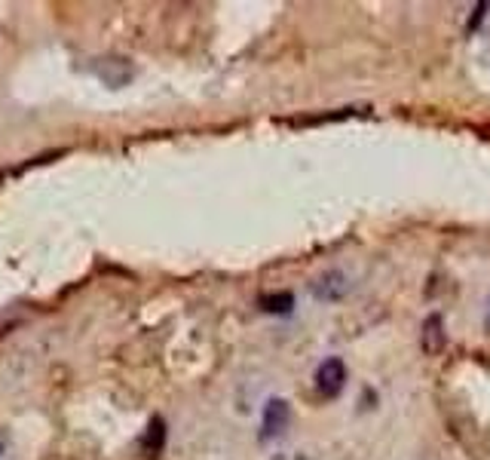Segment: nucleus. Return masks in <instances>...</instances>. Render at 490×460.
Returning a JSON list of instances; mask_svg holds the SVG:
<instances>
[{"label":"nucleus","instance_id":"1","mask_svg":"<svg viewBox=\"0 0 490 460\" xmlns=\"http://www.w3.org/2000/svg\"><path fill=\"white\" fill-rule=\"evenodd\" d=\"M343 383H346V365L341 359H325L316 372V390L322 393L325 399H334L337 393L343 390Z\"/></svg>","mask_w":490,"mask_h":460},{"label":"nucleus","instance_id":"2","mask_svg":"<svg viewBox=\"0 0 490 460\" xmlns=\"http://www.w3.org/2000/svg\"><path fill=\"white\" fill-rule=\"evenodd\" d=\"M289 417H291V408L285 399H270L264 405V424H260V439H273L279 433L289 426Z\"/></svg>","mask_w":490,"mask_h":460},{"label":"nucleus","instance_id":"3","mask_svg":"<svg viewBox=\"0 0 490 460\" xmlns=\"http://www.w3.org/2000/svg\"><path fill=\"white\" fill-rule=\"evenodd\" d=\"M424 350L429 356L442 353L444 350V329H442V316H429L426 325H424Z\"/></svg>","mask_w":490,"mask_h":460},{"label":"nucleus","instance_id":"4","mask_svg":"<svg viewBox=\"0 0 490 460\" xmlns=\"http://www.w3.org/2000/svg\"><path fill=\"white\" fill-rule=\"evenodd\" d=\"M294 304V298L289 291H279V295H264L260 298V307H264L267 313H289Z\"/></svg>","mask_w":490,"mask_h":460}]
</instances>
